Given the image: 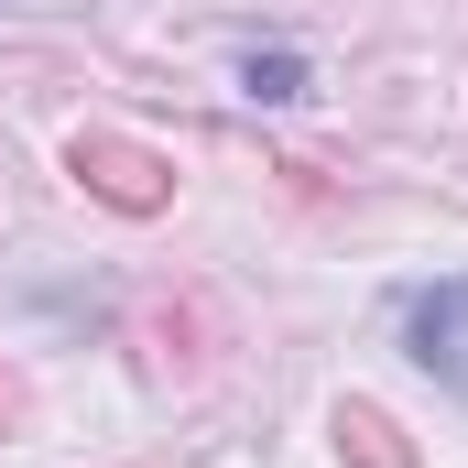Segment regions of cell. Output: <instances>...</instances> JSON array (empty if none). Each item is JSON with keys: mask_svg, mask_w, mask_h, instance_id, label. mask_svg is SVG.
<instances>
[{"mask_svg": "<svg viewBox=\"0 0 468 468\" xmlns=\"http://www.w3.org/2000/svg\"><path fill=\"white\" fill-rule=\"evenodd\" d=\"M66 164H77V186L120 207V218H153V207H175V164L153 153V142H120V131H77L66 142Z\"/></svg>", "mask_w": 468, "mask_h": 468, "instance_id": "6da1fadb", "label": "cell"}, {"mask_svg": "<svg viewBox=\"0 0 468 468\" xmlns=\"http://www.w3.org/2000/svg\"><path fill=\"white\" fill-rule=\"evenodd\" d=\"M250 99H272V110H283V99H305V66H294L283 44H272V55H250Z\"/></svg>", "mask_w": 468, "mask_h": 468, "instance_id": "277c9868", "label": "cell"}, {"mask_svg": "<svg viewBox=\"0 0 468 468\" xmlns=\"http://www.w3.org/2000/svg\"><path fill=\"white\" fill-rule=\"evenodd\" d=\"M403 349H414V370H436L447 392H468V272L403 294Z\"/></svg>", "mask_w": 468, "mask_h": 468, "instance_id": "7a4b0ae2", "label": "cell"}, {"mask_svg": "<svg viewBox=\"0 0 468 468\" xmlns=\"http://www.w3.org/2000/svg\"><path fill=\"white\" fill-rule=\"evenodd\" d=\"M11 425H22V381L0 370V436H11Z\"/></svg>", "mask_w": 468, "mask_h": 468, "instance_id": "5b68a950", "label": "cell"}, {"mask_svg": "<svg viewBox=\"0 0 468 468\" xmlns=\"http://www.w3.org/2000/svg\"><path fill=\"white\" fill-rule=\"evenodd\" d=\"M327 436H338V458L349 468H414V447H403V425H392V414H381V403H338V414H327Z\"/></svg>", "mask_w": 468, "mask_h": 468, "instance_id": "3957f363", "label": "cell"}]
</instances>
